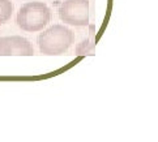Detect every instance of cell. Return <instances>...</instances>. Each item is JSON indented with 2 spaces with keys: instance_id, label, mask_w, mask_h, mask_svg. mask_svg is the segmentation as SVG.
<instances>
[{
  "instance_id": "cell-1",
  "label": "cell",
  "mask_w": 158,
  "mask_h": 142,
  "mask_svg": "<svg viewBox=\"0 0 158 142\" xmlns=\"http://www.w3.org/2000/svg\"><path fill=\"white\" fill-rule=\"evenodd\" d=\"M75 41V33L69 27L52 25L38 37V47L43 55L56 56L68 51Z\"/></svg>"
},
{
  "instance_id": "cell-6",
  "label": "cell",
  "mask_w": 158,
  "mask_h": 142,
  "mask_svg": "<svg viewBox=\"0 0 158 142\" xmlns=\"http://www.w3.org/2000/svg\"><path fill=\"white\" fill-rule=\"evenodd\" d=\"M93 48H94V43L90 44V39H86V41H84V42L77 44V47H76V55L77 56L90 55V54H93Z\"/></svg>"
},
{
  "instance_id": "cell-7",
  "label": "cell",
  "mask_w": 158,
  "mask_h": 142,
  "mask_svg": "<svg viewBox=\"0 0 158 142\" xmlns=\"http://www.w3.org/2000/svg\"><path fill=\"white\" fill-rule=\"evenodd\" d=\"M0 39H2V37H0Z\"/></svg>"
},
{
  "instance_id": "cell-4",
  "label": "cell",
  "mask_w": 158,
  "mask_h": 142,
  "mask_svg": "<svg viewBox=\"0 0 158 142\" xmlns=\"http://www.w3.org/2000/svg\"><path fill=\"white\" fill-rule=\"evenodd\" d=\"M33 44L24 37L12 35L0 39V56H31Z\"/></svg>"
},
{
  "instance_id": "cell-3",
  "label": "cell",
  "mask_w": 158,
  "mask_h": 142,
  "mask_svg": "<svg viewBox=\"0 0 158 142\" xmlns=\"http://www.w3.org/2000/svg\"><path fill=\"white\" fill-rule=\"evenodd\" d=\"M59 14L69 26H86L89 24V0H64Z\"/></svg>"
},
{
  "instance_id": "cell-2",
  "label": "cell",
  "mask_w": 158,
  "mask_h": 142,
  "mask_svg": "<svg viewBox=\"0 0 158 142\" xmlns=\"http://www.w3.org/2000/svg\"><path fill=\"white\" fill-rule=\"evenodd\" d=\"M51 21V10L42 2H31L22 5L16 17V24L20 29L29 33H35L44 29Z\"/></svg>"
},
{
  "instance_id": "cell-5",
  "label": "cell",
  "mask_w": 158,
  "mask_h": 142,
  "mask_svg": "<svg viewBox=\"0 0 158 142\" xmlns=\"http://www.w3.org/2000/svg\"><path fill=\"white\" fill-rule=\"evenodd\" d=\"M13 13V5L9 0H0V25L5 24Z\"/></svg>"
}]
</instances>
